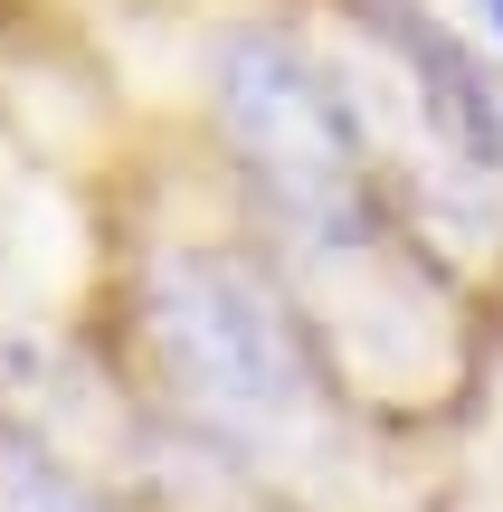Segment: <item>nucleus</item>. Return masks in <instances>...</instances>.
Wrapping results in <instances>:
<instances>
[{"mask_svg": "<svg viewBox=\"0 0 503 512\" xmlns=\"http://www.w3.org/2000/svg\"><path fill=\"white\" fill-rule=\"evenodd\" d=\"M466 10H475V29H485L494 48H503V0H466Z\"/></svg>", "mask_w": 503, "mask_h": 512, "instance_id": "obj_1", "label": "nucleus"}]
</instances>
